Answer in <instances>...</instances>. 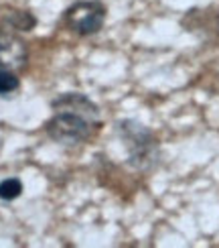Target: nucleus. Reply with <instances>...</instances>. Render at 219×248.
<instances>
[{"instance_id":"obj_1","label":"nucleus","mask_w":219,"mask_h":248,"mask_svg":"<svg viewBox=\"0 0 219 248\" xmlns=\"http://www.w3.org/2000/svg\"><path fill=\"white\" fill-rule=\"evenodd\" d=\"M53 110L55 114L47 122L45 130L49 139L59 144L75 147L88 142L100 130V108L83 94L69 92L59 96L53 102Z\"/></svg>"},{"instance_id":"obj_2","label":"nucleus","mask_w":219,"mask_h":248,"mask_svg":"<svg viewBox=\"0 0 219 248\" xmlns=\"http://www.w3.org/2000/svg\"><path fill=\"white\" fill-rule=\"evenodd\" d=\"M118 132L128 151V163L134 169H152L159 161V140L154 132L136 120L118 122Z\"/></svg>"},{"instance_id":"obj_3","label":"nucleus","mask_w":219,"mask_h":248,"mask_svg":"<svg viewBox=\"0 0 219 248\" xmlns=\"http://www.w3.org/2000/svg\"><path fill=\"white\" fill-rule=\"evenodd\" d=\"M106 15V6L98 0H79L65 10L63 25L79 37H89L102 31Z\"/></svg>"},{"instance_id":"obj_4","label":"nucleus","mask_w":219,"mask_h":248,"mask_svg":"<svg viewBox=\"0 0 219 248\" xmlns=\"http://www.w3.org/2000/svg\"><path fill=\"white\" fill-rule=\"evenodd\" d=\"M27 43L10 29H0V69L18 71L27 65Z\"/></svg>"},{"instance_id":"obj_5","label":"nucleus","mask_w":219,"mask_h":248,"mask_svg":"<svg viewBox=\"0 0 219 248\" xmlns=\"http://www.w3.org/2000/svg\"><path fill=\"white\" fill-rule=\"evenodd\" d=\"M6 23L18 31H33V27L37 25V18L30 13H27V10H13L6 16Z\"/></svg>"},{"instance_id":"obj_6","label":"nucleus","mask_w":219,"mask_h":248,"mask_svg":"<svg viewBox=\"0 0 219 248\" xmlns=\"http://www.w3.org/2000/svg\"><path fill=\"white\" fill-rule=\"evenodd\" d=\"M20 193H23V183H20V179L8 177L4 181H0V200L13 202V200L18 198Z\"/></svg>"},{"instance_id":"obj_7","label":"nucleus","mask_w":219,"mask_h":248,"mask_svg":"<svg viewBox=\"0 0 219 248\" xmlns=\"http://www.w3.org/2000/svg\"><path fill=\"white\" fill-rule=\"evenodd\" d=\"M20 86L18 78L15 76V71L10 69H0V96H8L13 94V92H16Z\"/></svg>"}]
</instances>
